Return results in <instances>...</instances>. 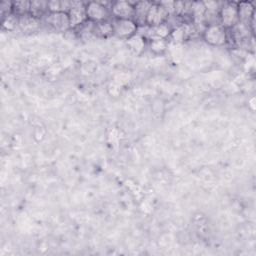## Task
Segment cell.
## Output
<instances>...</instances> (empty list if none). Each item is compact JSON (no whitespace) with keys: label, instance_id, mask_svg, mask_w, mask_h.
I'll return each mask as SVG.
<instances>
[{"label":"cell","instance_id":"cell-6","mask_svg":"<svg viewBox=\"0 0 256 256\" xmlns=\"http://www.w3.org/2000/svg\"><path fill=\"white\" fill-rule=\"evenodd\" d=\"M42 20L58 32H67L71 29L68 14L65 12H48Z\"/></svg>","mask_w":256,"mask_h":256},{"label":"cell","instance_id":"cell-4","mask_svg":"<svg viewBox=\"0 0 256 256\" xmlns=\"http://www.w3.org/2000/svg\"><path fill=\"white\" fill-rule=\"evenodd\" d=\"M113 25V36L127 40L137 33L138 25L133 19H111Z\"/></svg>","mask_w":256,"mask_h":256},{"label":"cell","instance_id":"cell-8","mask_svg":"<svg viewBox=\"0 0 256 256\" xmlns=\"http://www.w3.org/2000/svg\"><path fill=\"white\" fill-rule=\"evenodd\" d=\"M169 14L166 9L160 4V2H152V5L148 11L146 25L154 27L160 24L166 23L169 19Z\"/></svg>","mask_w":256,"mask_h":256},{"label":"cell","instance_id":"cell-10","mask_svg":"<svg viewBox=\"0 0 256 256\" xmlns=\"http://www.w3.org/2000/svg\"><path fill=\"white\" fill-rule=\"evenodd\" d=\"M152 5L151 1H138L134 4V15L133 20L134 22L140 26L146 25V19L148 15V11Z\"/></svg>","mask_w":256,"mask_h":256},{"label":"cell","instance_id":"cell-2","mask_svg":"<svg viewBox=\"0 0 256 256\" xmlns=\"http://www.w3.org/2000/svg\"><path fill=\"white\" fill-rule=\"evenodd\" d=\"M202 38L211 46H223L227 44V30L220 24L207 25L202 31Z\"/></svg>","mask_w":256,"mask_h":256},{"label":"cell","instance_id":"cell-15","mask_svg":"<svg viewBox=\"0 0 256 256\" xmlns=\"http://www.w3.org/2000/svg\"><path fill=\"white\" fill-rule=\"evenodd\" d=\"M147 47L154 55H163L169 47V40L154 38L148 41Z\"/></svg>","mask_w":256,"mask_h":256},{"label":"cell","instance_id":"cell-17","mask_svg":"<svg viewBox=\"0 0 256 256\" xmlns=\"http://www.w3.org/2000/svg\"><path fill=\"white\" fill-rule=\"evenodd\" d=\"M187 39H188V35H187V32H186L185 26L182 23L181 25L176 26L172 29L170 37H169L168 40H172L175 43H182Z\"/></svg>","mask_w":256,"mask_h":256},{"label":"cell","instance_id":"cell-22","mask_svg":"<svg viewBox=\"0 0 256 256\" xmlns=\"http://www.w3.org/2000/svg\"><path fill=\"white\" fill-rule=\"evenodd\" d=\"M174 3L175 1H161L160 4L166 9L169 16H173L174 14Z\"/></svg>","mask_w":256,"mask_h":256},{"label":"cell","instance_id":"cell-12","mask_svg":"<svg viewBox=\"0 0 256 256\" xmlns=\"http://www.w3.org/2000/svg\"><path fill=\"white\" fill-rule=\"evenodd\" d=\"M41 20L35 18L30 13L19 16L18 28L24 33H33L37 31L40 27Z\"/></svg>","mask_w":256,"mask_h":256},{"label":"cell","instance_id":"cell-21","mask_svg":"<svg viewBox=\"0 0 256 256\" xmlns=\"http://www.w3.org/2000/svg\"><path fill=\"white\" fill-rule=\"evenodd\" d=\"M12 5L13 2L11 1H2L0 4V13L2 18L8 14L12 13Z\"/></svg>","mask_w":256,"mask_h":256},{"label":"cell","instance_id":"cell-14","mask_svg":"<svg viewBox=\"0 0 256 256\" xmlns=\"http://www.w3.org/2000/svg\"><path fill=\"white\" fill-rule=\"evenodd\" d=\"M94 33L96 37L108 38L113 36V25L112 20H106L98 23H94Z\"/></svg>","mask_w":256,"mask_h":256},{"label":"cell","instance_id":"cell-5","mask_svg":"<svg viewBox=\"0 0 256 256\" xmlns=\"http://www.w3.org/2000/svg\"><path fill=\"white\" fill-rule=\"evenodd\" d=\"M71 29H77L88 21L86 13V4L82 1H71V7L68 11Z\"/></svg>","mask_w":256,"mask_h":256},{"label":"cell","instance_id":"cell-11","mask_svg":"<svg viewBox=\"0 0 256 256\" xmlns=\"http://www.w3.org/2000/svg\"><path fill=\"white\" fill-rule=\"evenodd\" d=\"M126 45L134 55H141L144 53L148 46V41L141 34L136 33L132 37L126 40Z\"/></svg>","mask_w":256,"mask_h":256},{"label":"cell","instance_id":"cell-7","mask_svg":"<svg viewBox=\"0 0 256 256\" xmlns=\"http://www.w3.org/2000/svg\"><path fill=\"white\" fill-rule=\"evenodd\" d=\"M134 4L130 1H114L111 2L110 13L112 19H133Z\"/></svg>","mask_w":256,"mask_h":256},{"label":"cell","instance_id":"cell-19","mask_svg":"<svg viewBox=\"0 0 256 256\" xmlns=\"http://www.w3.org/2000/svg\"><path fill=\"white\" fill-rule=\"evenodd\" d=\"M19 23V16L15 15L14 13L8 14L2 18V28L6 31H13L18 28Z\"/></svg>","mask_w":256,"mask_h":256},{"label":"cell","instance_id":"cell-18","mask_svg":"<svg viewBox=\"0 0 256 256\" xmlns=\"http://www.w3.org/2000/svg\"><path fill=\"white\" fill-rule=\"evenodd\" d=\"M30 4H31V1H28V0L13 1L12 13H14L17 16L28 14L30 12Z\"/></svg>","mask_w":256,"mask_h":256},{"label":"cell","instance_id":"cell-1","mask_svg":"<svg viewBox=\"0 0 256 256\" xmlns=\"http://www.w3.org/2000/svg\"><path fill=\"white\" fill-rule=\"evenodd\" d=\"M239 23L237 2H224L219 10V24L226 30L232 29Z\"/></svg>","mask_w":256,"mask_h":256},{"label":"cell","instance_id":"cell-9","mask_svg":"<svg viewBox=\"0 0 256 256\" xmlns=\"http://www.w3.org/2000/svg\"><path fill=\"white\" fill-rule=\"evenodd\" d=\"M237 7H238L239 22L249 26L251 20L255 17V7L253 2H250V1L237 2Z\"/></svg>","mask_w":256,"mask_h":256},{"label":"cell","instance_id":"cell-3","mask_svg":"<svg viewBox=\"0 0 256 256\" xmlns=\"http://www.w3.org/2000/svg\"><path fill=\"white\" fill-rule=\"evenodd\" d=\"M110 6H108L107 3L98 1L86 3V13L88 21L98 23L112 19L110 13Z\"/></svg>","mask_w":256,"mask_h":256},{"label":"cell","instance_id":"cell-23","mask_svg":"<svg viewBox=\"0 0 256 256\" xmlns=\"http://www.w3.org/2000/svg\"><path fill=\"white\" fill-rule=\"evenodd\" d=\"M254 102H255V98H254V97H253V98H252V99H251V100H250V102H249V103H250V106H251V110H253V111H254V110H255V106H254Z\"/></svg>","mask_w":256,"mask_h":256},{"label":"cell","instance_id":"cell-13","mask_svg":"<svg viewBox=\"0 0 256 256\" xmlns=\"http://www.w3.org/2000/svg\"><path fill=\"white\" fill-rule=\"evenodd\" d=\"M32 16L42 20L48 13V1L45 0H33L30 4V12Z\"/></svg>","mask_w":256,"mask_h":256},{"label":"cell","instance_id":"cell-16","mask_svg":"<svg viewBox=\"0 0 256 256\" xmlns=\"http://www.w3.org/2000/svg\"><path fill=\"white\" fill-rule=\"evenodd\" d=\"M71 7V1L51 0L48 1V12H65L68 13Z\"/></svg>","mask_w":256,"mask_h":256},{"label":"cell","instance_id":"cell-20","mask_svg":"<svg viewBox=\"0 0 256 256\" xmlns=\"http://www.w3.org/2000/svg\"><path fill=\"white\" fill-rule=\"evenodd\" d=\"M203 3L205 5L207 14L219 15V10L221 8L222 3H219L217 1H203Z\"/></svg>","mask_w":256,"mask_h":256}]
</instances>
